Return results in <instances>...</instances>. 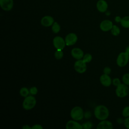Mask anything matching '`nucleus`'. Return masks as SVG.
<instances>
[{"label":"nucleus","mask_w":129,"mask_h":129,"mask_svg":"<svg viewBox=\"0 0 129 129\" xmlns=\"http://www.w3.org/2000/svg\"><path fill=\"white\" fill-rule=\"evenodd\" d=\"M94 113L95 117L100 120L106 119L109 115L108 108L103 105L97 106L94 109Z\"/></svg>","instance_id":"f257e3e1"},{"label":"nucleus","mask_w":129,"mask_h":129,"mask_svg":"<svg viewBox=\"0 0 129 129\" xmlns=\"http://www.w3.org/2000/svg\"><path fill=\"white\" fill-rule=\"evenodd\" d=\"M36 104V99L35 97L31 95H28L25 97L23 103V108L26 110H29L33 109Z\"/></svg>","instance_id":"f03ea898"},{"label":"nucleus","mask_w":129,"mask_h":129,"mask_svg":"<svg viewBox=\"0 0 129 129\" xmlns=\"http://www.w3.org/2000/svg\"><path fill=\"white\" fill-rule=\"evenodd\" d=\"M116 87L115 94L118 97L124 98L128 95L129 87L127 85L124 83H121Z\"/></svg>","instance_id":"7ed1b4c3"},{"label":"nucleus","mask_w":129,"mask_h":129,"mask_svg":"<svg viewBox=\"0 0 129 129\" xmlns=\"http://www.w3.org/2000/svg\"><path fill=\"white\" fill-rule=\"evenodd\" d=\"M72 118L75 120H82L84 117V113L83 109L80 106L74 107L70 113Z\"/></svg>","instance_id":"20e7f679"},{"label":"nucleus","mask_w":129,"mask_h":129,"mask_svg":"<svg viewBox=\"0 0 129 129\" xmlns=\"http://www.w3.org/2000/svg\"><path fill=\"white\" fill-rule=\"evenodd\" d=\"M129 54L126 52H121L118 55L116 58V64L119 67H124L128 63Z\"/></svg>","instance_id":"39448f33"},{"label":"nucleus","mask_w":129,"mask_h":129,"mask_svg":"<svg viewBox=\"0 0 129 129\" xmlns=\"http://www.w3.org/2000/svg\"><path fill=\"white\" fill-rule=\"evenodd\" d=\"M74 69L77 72L83 74L86 71V63L83 59H78L74 63Z\"/></svg>","instance_id":"423d86ee"},{"label":"nucleus","mask_w":129,"mask_h":129,"mask_svg":"<svg viewBox=\"0 0 129 129\" xmlns=\"http://www.w3.org/2000/svg\"><path fill=\"white\" fill-rule=\"evenodd\" d=\"M53 46L56 49L62 50L66 45L65 40L59 36L55 37L53 39Z\"/></svg>","instance_id":"0eeeda50"},{"label":"nucleus","mask_w":129,"mask_h":129,"mask_svg":"<svg viewBox=\"0 0 129 129\" xmlns=\"http://www.w3.org/2000/svg\"><path fill=\"white\" fill-rule=\"evenodd\" d=\"M0 6L5 11H11L14 6L13 0H0Z\"/></svg>","instance_id":"6e6552de"},{"label":"nucleus","mask_w":129,"mask_h":129,"mask_svg":"<svg viewBox=\"0 0 129 129\" xmlns=\"http://www.w3.org/2000/svg\"><path fill=\"white\" fill-rule=\"evenodd\" d=\"M64 40L66 45L71 46L73 45L77 42L78 40V37L75 33H70L66 36Z\"/></svg>","instance_id":"1a4fd4ad"},{"label":"nucleus","mask_w":129,"mask_h":129,"mask_svg":"<svg viewBox=\"0 0 129 129\" xmlns=\"http://www.w3.org/2000/svg\"><path fill=\"white\" fill-rule=\"evenodd\" d=\"M113 24L111 21L109 20H103L100 24V29L104 32H107L111 30Z\"/></svg>","instance_id":"9d476101"},{"label":"nucleus","mask_w":129,"mask_h":129,"mask_svg":"<svg viewBox=\"0 0 129 129\" xmlns=\"http://www.w3.org/2000/svg\"><path fill=\"white\" fill-rule=\"evenodd\" d=\"M108 5L105 0H98L96 3V8L100 13H105L108 9Z\"/></svg>","instance_id":"9b49d317"},{"label":"nucleus","mask_w":129,"mask_h":129,"mask_svg":"<svg viewBox=\"0 0 129 129\" xmlns=\"http://www.w3.org/2000/svg\"><path fill=\"white\" fill-rule=\"evenodd\" d=\"M54 22V20L53 18L48 15L43 17L40 21L41 24L44 27L51 26Z\"/></svg>","instance_id":"f8f14e48"},{"label":"nucleus","mask_w":129,"mask_h":129,"mask_svg":"<svg viewBox=\"0 0 129 129\" xmlns=\"http://www.w3.org/2000/svg\"><path fill=\"white\" fill-rule=\"evenodd\" d=\"M101 84L105 87H109L112 84V80L109 75L103 74L100 77Z\"/></svg>","instance_id":"ddd939ff"},{"label":"nucleus","mask_w":129,"mask_h":129,"mask_svg":"<svg viewBox=\"0 0 129 129\" xmlns=\"http://www.w3.org/2000/svg\"><path fill=\"white\" fill-rule=\"evenodd\" d=\"M71 55L74 58L78 60L82 58L84 55L83 50L78 47H75L72 49Z\"/></svg>","instance_id":"4468645a"},{"label":"nucleus","mask_w":129,"mask_h":129,"mask_svg":"<svg viewBox=\"0 0 129 129\" xmlns=\"http://www.w3.org/2000/svg\"><path fill=\"white\" fill-rule=\"evenodd\" d=\"M97 129H112L113 124L111 122L106 119L101 120L97 126Z\"/></svg>","instance_id":"2eb2a0df"},{"label":"nucleus","mask_w":129,"mask_h":129,"mask_svg":"<svg viewBox=\"0 0 129 129\" xmlns=\"http://www.w3.org/2000/svg\"><path fill=\"white\" fill-rule=\"evenodd\" d=\"M66 127L67 129H83V125L79 123V122L70 120L67 122L66 125Z\"/></svg>","instance_id":"dca6fc26"},{"label":"nucleus","mask_w":129,"mask_h":129,"mask_svg":"<svg viewBox=\"0 0 129 129\" xmlns=\"http://www.w3.org/2000/svg\"><path fill=\"white\" fill-rule=\"evenodd\" d=\"M120 23L122 27L124 28H129V16H126L122 17Z\"/></svg>","instance_id":"f3484780"},{"label":"nucleus","mask_w":129,"mask_h":129,"mask_svg":"<svg viewBox=\"0 0 129 129\" xmlns=\"http://www.w3.org/2000/svg\"><path fill=\"white\" fill-rule=\"evenodd\" d=\"M110 31H111V33L112 34V35H113L114 36H118L120 33V30L119 28L115 25H113Z\"/></svg>","instance_id":"a211bd4d"},{"label":"nucleus","mask_w":129,"mask_h":129,"mask_svg":"<svg viewBox=\"0 0 129 129\" xmlns=\"http://www.w3.org/2000/svg\"><path fill=\"white\" fill-rule=\"evenodd\" d=\"M51 30L54 33H58L60 30V26L59 24L57 22H54L51 26Z\"/></svg>","instance_id":"6ab92c4d"},{"label":"nucleus","mask_w":129,"mask_h":129,"mask_svg":"<svg viewBox=\"0 0 129 129\" xmlns=\"http://www.w3.org/2000/svg\"><path fill=\"white\" fill-rule=\"evenodd\" d=\"M19 93L20 95L23 97H26L28 96L29 94H30L29 90L26 87H22L20 89Z\"/></svg>","instance_id":"aec40b11"},{"label":"nucleus","mask_w":129,"mask_h":129,"mask_svg":"<svg viewBox=\"0 0 129 129\" xmlns=\"http://www.w3.org/2000/svg\"><path fill=\"white\" fill-rule=\"evenodd\" d=\"M63 56V52L61 49H56L54 53L55 58L57 59H60L62 58Z\"/></svg>","instance_id":"412c9836"},{"label":"nucleus","mask_w":129,"mask_h":129,"mask_svg":"<svg viewBox=\"0 0 129 129\" xmlns=\"http://www.w3.org/2000/svg\"><path fill=\"white\" fill-rule=\"evenodd\" d=\"M122 81L124 84L129 86V73H125L122 77Z\"/></svg>","instance_id":"4be33fe9"},{"label":"nucleus","mask_w":129,"mask_h":129,"mask_svg":"<svg viewBox=\"0 0 129 129\" xmlns=\"http://www.w3.org/2000/svg\"><path fill=\"white\" fill-rule=\"evenodd\" d=\"M92 56L90 53L85 54L83 57V60L86 63L90 62L92 60Z\"/></svg>","instance_id":"5701e85b"},{"label":"nucleus","mask_w":129,"mask_h":129,"mask_svg":"<svg viewBox=\"0 0 129 129\" xmlns=\"http://www.w3.org/2000/svg\"><path fill=\"white\" fill-rule=\"evenodd\" d=\"M122 115L124 118L129 117V106H126L123 108L122 111Z\"/></svg>","instance_id":"b1692460"},{"label":"nucleus","mask_w":129,"mask_h":129,"mask_svg":"<svg viewBox=\"0 0 129 129\" xmlns=\"http://www.w3.org/2000/svg\"><path fill=\"white\" fill-rule=\"evenodd\" d=\"M83 128L85 129H90L93 126V123L90 121H87L82 124Z\"/></svg>","instance_id":"393cba45"},{"label":"nucleus","mask_w":129,"mask_h":129,"mask_svg":"<svg viewBox=\"0 0 129 129\" xmlns=\"http://www.w3.org/2000/svg\"><path fill=\"white\" fill-rule=\"evenodd\" d=\"M29 92L31 95H35L37 94V93L38 92V89H37V87H31L29 89Z\"/></svg>","instance_id":"a878e982"},{"label":"nucleus","mask_w":129,"mask_h":129,"mask_svg":"<svg viewBox=\"0 0 129 129\" xmlns=\"http://www.w3.org/2000/svg\"><path fill=\"white\" fill-rule=\"evenodd\" d=\"M112 84L115 87H117V86H118L119 84H121V81L120 80V79L118 78H116L113 79L112 80Z\"/></svg>","instance_id":"bb28decb"},{"label":"nucleus","mask_w":129,"mask_h":129,"mask_svg":"<svg viewBox=\"0 0 129 129\" xmlns=\"http://www.w3.org/2000/svg\"><path fill=\"white\" fill-rule=\"evenodd\" d=\"M123 124L124 126L127 128L129 129V117H125L123 121Z\"/></svg>","instance_id":"cd10ccee"},{"label":"nucleus","mask_w":129,"mask_h":129,"mask_svg":"<svg viewBox=\"0 0 129 129\" xmlns=\"http://www.w3.org/2000/svg\"><path fill=\"white\" fill-rule=\"evenodd\" d=\"M103 73L105 74H107V75H109L111 73V70L110 69V68L108 67H106L103 69Z\"/></svg>","instance_id":"c85d7f7f"},{"label":"nucleus","mask_w":129,"mask_h":129,"mask_svg":"<svg viewBox=\"0 0 129 129\" xmlns=\"http://www.w3.org/2000/svg\"><path fill=\"white\" fill-rule=\"evenodd\" d=\"M43 127L39 124H36L32 126V129H42Z\"/></svg>","instance_id":"c756f323"},{"label":"nucleus","mask_w":129,"mask_h":129,"mask_svg":"<svg viewBox=\"0 0 129 129\" xmlns=\"http://www.w3.org/2000/svg\"><path fill=\"white\" fill-rule=\"evenodd\" d=\"M121 19H122V18H121L120 16H116L114 18V21L116 23H120L121 20Z\"/></svg>","instance_id":"7c9ffc66"},{"label":"nucleus","mask_w":129,"mask_h":129,"mask_svg":"<svg viewBox=\"0 0 129 129\" xmlns=\"http://www.w3.org/2000/svg\"><path fill=\"white\" fill-rule=\"evenodd\" d=\"M22 128L23 129H32V127L29 126L28 125H24L23 127Z\"/></svg>","instance_id":"2f4dec72"},{"label":"nucleus","mask_w":129,"mask_h":129,"mask_svg":"<svg viewBox=\"0 0 129 129\" xmlns=\"http://www.w3.org/2000/svg\"><path fill=\"white\" fill-rule=\"evenodd\" d=\"M85 113L87 114V115L85 116V117L86 118H89V117H90V116H91V113H90V112H86Z\"/></svg>","instance_id":"473e14b6"},{"label":"nucleus","mask_w":129,"mask_h":129,"mask_svg":"<svg viewBox=\"0 0 129 129\" xmlns=\"http://www.w3.org/2000/svg\"><path fill=\"white\" fill-rule=\"evenodd\" d=\"M125 52H126L127 53L129 54V45L126 46L125 49Z\"/></svg>","instance_id":"72a5a7b5"}]
</instances>
